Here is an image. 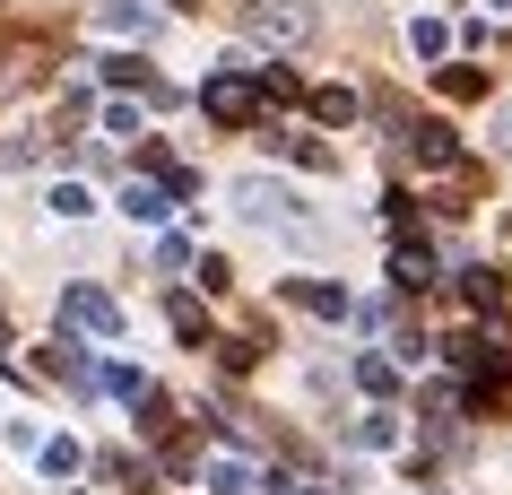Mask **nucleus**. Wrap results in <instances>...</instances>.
Returning a JSON list of instances; mask_svg holds the SVG:
<instances>
[{
	"label": "nucleus",
	"instance_id": "obj_23",
	"mask_svg": "<svg viewBox=\"0 0 512 495\" xmlns=\"http://www.w3.org/2000/svg\"><path fill=\"white\" fill-rule=\"evenodd\" d=\"M495 9H504V0H495Z\"/></svg>",
	"mask_w": 512,
	"mask_h": 495
},
{
	"label": "nucleus",
	"instance_id": "obj_4",
	"mask_svg": "<svg viewBox=\"0 0 512 495\" xmlns=\"http://www.w3.org/2000/svg\"><path fill=\"white\" fill-rule=\"evenodd\" d=\"M61 322H70V330H96V339H122V304H113L105 287L70 278V287H61Z\"/></svg>",
	"mask_w": 512,
	"mask_h": 495
},
{
	"label": "nucleus",
	"instance_id": "obj_21",
	"mask_svg": "<svg viewBox=\"0 0 512 495\" xmlns=\"http://www.w3.org/2000/svg\"><path fill=\"white\" fill-rule=\"evenodd\" d=\"M174 330H183V339H209V322H200V304H191V296H174Z\"/></svg>",
	"mask_w": 512,
	"mask_h": 495
},
{
	"label": "nucleus",
	"instance_id": "obj_19",
	"mask_svg": "<svg viewBox=\"0 0 512 495\" xmlns=\"http://www.w3.org/2000/svg\"><path fill=\"white\" fill-rule=\"evenodd\" d=\"M87 209H96V200H87V183H61V192H53V218H87Z\"/></svg>",
	"mask_w": 512,
	"mask_h": 495
},
{
	"label": "nucleus",
	"instance_id": "obj_13",
	"mask_svg": "<svg viewBox=\"0 0 512 495\" xmlns=\"http://www.w3.org/2000/svg\"><path fill=\"white\" fill-rule=\"evenodd\" d=\"M356 443H365V452H391V443H400V417H391V409L356 417Z\"/></svg>",
	"mask_w": 512,
	"mask_h": 495
},
{
	"label": "nucleus",
	"instance_id": "obj_10",
	"mask_svg": "<svg viewBox=\"0 0 512 495\" xmlns=\"http://www.w3.org/2000/svg\"><path fill=\"white\" fill-rule=\"evenodd\" d=\"M44 374H61V383H96V357H87V348H79V339H53V357H44Z\"/></svg>",
	"mask_w": 512,
	"mask_h": 495
},
{
	"label": "nucleus",
	"instance_id": "obj_18",
	"mask_svg": "<svg viewBox=\"0 0 512 495\" xmlns=\"http://www.w3.org/2000/svg\"><path fill=\"white\" fill-rule=\"evenodd\" d=\"M408 44H417V53L434 61V53H443V44H452V35H443V18H417V27H408Z\"/></svg>",
	"mask_w": 512,
	"mask_h": 495
},
{
	"label": "nucleus",
	"instance_id": "obj_16",
	"mask_svg": "<svg viewBox=\"0 0 512 495\" xmlns=\"http://www.w3.org/2000/svg\"><path fill=\"white\" fill-rule=\"evenodd\" d=\"M278 148H287L296 165H313V174H330V165H339V148H322V139H278Z\"/></svg>",
	"mask_w": 512,
	"mask_h": 495
},
{
	"label": "nucleus",
	"instance_id": "obj_1",
	"mask_svg": "<svg viewBox=\"0 0 512 495\" xmlns=\"http://www.w3.org/2000/svg\"><path fill=\"white\" fill-rule=\"evenodd\" d=\"M235 218H243V226H270V235H296V244H313L304 200L287 192V183H270V174H243V183H235Z\"/></svg>",
	"mask_w": 512,
	"mask_h": 495
},
{
	"label": "nucleus",
	"instance_id": "obj_8",
	"mask_svg": "<svg viewBox=\"0 0 512 495\" xmlns=\"http://www.w3.org/2000/svg\"><path fill=\"white\" fill-rule=\"evenodd\" d=\"M96 79H113V87H148L157 105H174V87H157V79H148V61H139V53H113V61H96Z\"/></svg>",
	"mask_w": 512,
	"mask_h": 495
},
{
	"label": "nucleus",
	"instance_id": "obj_9",
	"mask_svg": "<svg viewBox=\"0 0 512 495\" xmlns=\"http://www.w3.org/2000/svg\"><path fill=\"white\" fill-rule=\"evenodd\" d=\"M105 27L131 35V44H148V35H157V9H148V0H105Z\"/></svg>",
	"mask_w": 512,
	"mask_h": 495
},
{
	"label": "nucleus",
	"instance_id": "obj_6",
	"mask_svg": "<svg viewBox=\"0 0 512 495\" xmlns=\"http://www.w3.org/2000/svg\"><path fill=\"white\" fill-rule=\"evenodd\" d=\"M391 287H400V296H426V287H434V252L417 244V235L391 252Z\"/></svg>",
	"mask_w": 512,
	"mask_h": 495
},
{
	"label": "nucleus",
	"instance_id": "obj_12",
	"mask_svg": "<svg viewBox=\"0 0 512 495\" xmlns=\"http://www.w3.org/2000/svg\"><path fill=\"white\" fill-rule=\"evenodd\" d=\"M122 209H131L139 226H165V209H174V192H165V183H131V192H122Z\"/></svg>",
	"mask_w": 512,
	"mask_h": 495
},
{
	"label": "nucleus",
	"instance_id": "obj_14",
	"mask_svg": "<svg viewBox=\"0 0 512 495\" xmlns=\"http://www.w3.org/2000/svg\"><path fill=\"white\" fill-rule=\"evenodd\" d=\"M460 296L478 304V313H495V296H504V278H495V270H460Z\"/></svg>",
	"mask_w": 512,
	"mask_h": 495
},
{
	"label": "nucleus",
	"instance_id": "obj_3",
	"mask_svg": "<svg viewBox=\"0 0 512 495\" xmlns=\"http://www.w3.org/2000/svg\"><path fill=\"white\" fill-rule=\"evenodd\" d=\"M235 27L252 35V44H304V35H313V9H304V0H243Z\"/></svg>",
	"mask_w": 512,
	"mask_h": 495
},
{
	"label": "nucleus",
	"instance_id": "obj_15",
	"mask_svg": "<svg viewBox=\"0 0 512 495\" xmlns=\"http://www.w3.org/2000/svg\"><path fill=\"white\" fill-rule=\"evenodd\" d=\"M313 113L322 122H356V87H313Z\"/></svg>",
	"mask_w": 512,
	"mask_h": 495
},
{
	"label": "nucleus",
	"instance_id": "obj_22",
	"mask_svg": "<svg viewBox=\"0 0 512 495\" xmlns=\"http://www.w3.org/2000/svg\"><path fill=\"white\" fill-rule=\"evenodd\" d=\"M495 148H512V105H495Z\"/></svg>",
	"mask_w": 512,
	"mask_h": 495
},
{
	"label": "nucleus",
	"instance_id": "obj_5",
	"mask_svg": "<svg viewBox=\"0 0 512 495\" xmlns=\"http://www.w3.org/2000/svg\"><path fill=\"white\" fill-rule=\"evenodd\" d=\"M408 139V157L426 165V174H460V139L443 131V122H417V131H400Z\"/></svg>",
	"mask_w": 512,
	"mask_h": 495
},
{
	"label": "nucleus",
	"instance_id": "obj_7",
	"mask_svg": "<svg viewBox=\"0 0 512 495\" xmlns=\"http://www.w3.org/2000/svg\"><path fill=\"white\" fill-rule=\"evenodd\" d=\"M287 296H296L304 313H322V322H348V313H356V304H348V287H330V278H296Z\"/></svg>",
	"mask_w": 512,
	"mask_h": 495
},
{
	"label": "nucleus",
	"instance_id": "obj_2",
	"mask_svg": "<svg viewBox=\"0 0 512 495\" xmlns=\"http://www.w3.org/2000/svg\"><path fill=\"white\" fill-rule=\"evenodd\" d=\"M261 105H270V87H261V70H252V61H235V70H217V79L200 87V113H209V122H226V131L261 122Z\"/></svg>",
	"mask_w": 512,
	"mask_h": 495
},
{
	"label": "nucleus",
	"instance_id": "obj_20",
	"mask_svg": "<svg viewBox=\"0 0 512 495\" xmlns=\"http://www.w3.org/2000/svg\"><path fill=\"white\" fill-rule=\"evenodd\" d=\"M44 469H53V478H70V469H79V443L53 435V443H44Z\"/></svg>",
	"mask_w": 512,
	"mask_h": 495
},
{
	"label": "nucleus",
	"instance_id": "obj_11",
	"mask_svg": "<svg viewBox=\"0 0 512 495\" xmlns=\"http://www.w3.org/2000/svg\"><path fill=\"white\" fill-rule=\"evenodd\" d=\"M200 487H209V495H252L261 478H252V469H243L235 452H226V461H209V469H200Z\"/></svg>",
	"mask_w": 512,
	"mask_h": 495
},
{
	"label": "nucleus",
	"instance_id": "obj_17",
	"mask_svg": "<svg viewBox=\"0 0 512 495\" xmlns=\"http://www.w3.org/2000/svg\"><path fill=\"white\" fill-rule=\"evenodd\" d=\"M356 383H365V391H374V400H382V391L400 383V365H391V357H356Z\"/></svg>",
	"mask_w": 512,
	"mask_h": 495
}]
</instances>
